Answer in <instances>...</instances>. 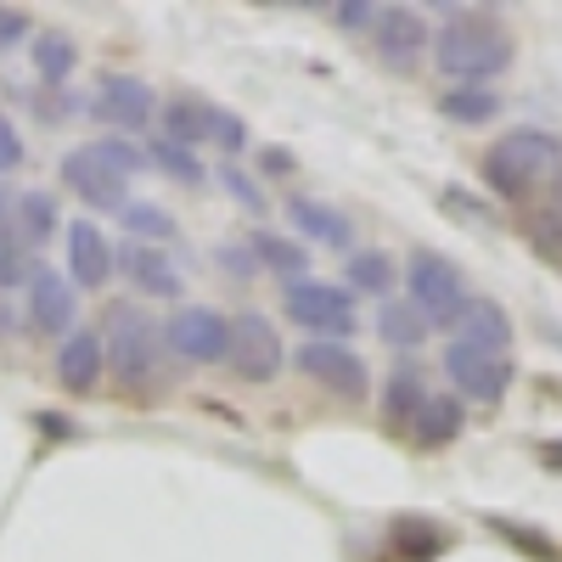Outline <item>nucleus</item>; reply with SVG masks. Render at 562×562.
<instances>
[{
  "mask_svg": "<svg viewBox=\"0 0 562 562\" xmlns=\"http://www.w3.org/2000/svg\"><path fill=\"white\" fill-rule=\"evenodd\" d=\"M344 281H349V293H394V259L378 254V248H355L344 259Z\"/></svg>",
  "mask_w": 562,
  "mask_h": 562,
  "instance_id": "nucleus-23",
  "label": "nucleus"
},
{
  "mask_svg": "<svg viewBox=\"0 0 562 562\" xmlns=\"http://www.w3.org/2000/svg\"><path fill=\"white\" fill-rule=\"evenodd\" d=\"M12 333V321H7V310H0V338H7Z\"/></svg>",
  "mask_w": 562,
  "mask_h": 562,
  "instance_id": "nucleus-39",
  "label": "nucleus"
},
{
  "mask_svg": "<svg viewBox=\"0 0 562 562\" xmlns=\"http://www.w3.org/2000/svg\"><path fill=\"white\" fill-rule=\"evenodd\" d=\"M119 220H124V231H130V243H169L175 237V214L169 209H158V203H124L119 209Z\"/></svg>",
  "mask_w": 562,
  "mask_h": 562,
  "instance_id": "nucleus-28",
  "label": "nucleus"
},
{
  "mask_svg": "<svg viewBox=\"0 0 562 562\" xmlns=\"http://www.w3.org/2000/svg\"><path fill=\"white\" fill-rule=\"evenodd\" d=\"M102 355L124 389L147 394L164 371V326H153L147 310H135V304H113L102 326Z\"/></svg>",
  "mask_w": 562,
  "mask_h": 562,
  "instance_id": "nucleus-2",
  "label": "nucleus"
},
{
  "mask_svg": "<svg viewBox=\"0 0 562 562\" xmlns=\"http://www.w3.org/2000/svg\"><path fill=\"white\" fill-rule=\"evenodd\" d=\"M113 265L130 276L135 293H147V299H180V270L169 265L164 248H153V243H124V248L113 254Z\"/></svg>",
  "mask_w": 562,
  "mask_h": 562,
  "instance_id": "nucleus-15",
  "label": "nucleus"
},
{
  "mask_svg": "<svg viewBox=\"0 0 562 562\" xmlns=\"http://www.w3.org/2000/svg\"><path fill=\"white\" fill-rule=\"evenodd\" d=\"M29 34V12H0V45H12Z\"/></svg>",
  "mask_w": 562,
  "mask_h": 562,
  "instance_id": "nucleus-37",
  "label": "nucleus"
},
{
  "mask_svg": "<svg viewBox=\"0 0 562 562\" xmlns=\"http://www.w3.org/2000/svg\"><path fill=\"white\" fill-rule=\"evenodd\" d=\"M293 366L304 371L310 383L333 389V394H344V400H366V389H371L366 360H360L349 344H338V338H310V344H299Z\"/></svg>",
  "mask_w": 562,
  "mask_h": 562,
  "instance_id": "nucleus-7",
  "label": "nucleus"
},
{
  "mask_svg": "<svg viewBox=\"0 0 562 562\" xmlns=\"http://www.w3.org/2000/svg\"><path fill=\"white\" fill-rule=\"evenodd\" d=\"M288 164H293V158L281 153V147H270V153H265V169H270V175H281V169H288Z\"/></svg>",
  "mask_w": 562,
  "mask_h": 562,
  "instance_id": "nucleus-38",
  "label": "nucleus"
},
{
  "mask_svg": "<svg viewBox=\"0 0 562 562\" xmlns=\"http://www.w3.org/2000/svg\"><path fill=\"white\" fill-rule=\"evenodd\" d=\"M147 164H158V169H164V175H175L180 186H198V180H203V164L192 158V147H175V140H164V135L153 140Z\"/></svg>",
  "mask_w": 562,
  "mask_h": 562,
  "instance_id": "nucleus-31",
  "label": "nucleus"
},
{
  "mask_svg": "<svg viewBox=\"0 0 562 562\" xmlns=\"http://www.w3.org/2000/svg\"><path fill=\"white\" fill-rule=\"evenodd\" d=\"M461 428H467L461 400H456V394H428V405H422L416 422H411V439H416L422 450H445V445L461 439Z\"/></svg>",
  "mask_w": 562,
  "mask_h": 562,
  "instance_id": "nucleus-18",
  "label": "nucleus"
},
{
  "mask_svg": "<svg viewBox=\"0 0 562 562\" xmlns=\"http://www.w3.org/2000/svg\"><path fill=\"white\" fill-rule=\"evenodd\" d=\"M529 237L546 248V254H557L562 259V186L546 198V203H535L529 209Z\"/></svg>",
  "mask_w": 562,
  "mask_h": 562,
  "instance_id": "nucleus-30",
  "label": "nucleus"
},
{
  "mask_svg": "<svg viewBox=\"0 0 562 562\" xmlns=\"http://www.w3.org/2000/svg\"><path fill=\"white\" fill-rule=\"evenodd\" d=\"M288 220H293V231L299 237H315V243H326V248H349L355 243V231H349V220L333 209V203H315V198H293L288 203Z\"/></svg>",
  "mask_w": 562,
  "mask_h": 562,
  "instance_id": "nucleus-19",
  "label": "nucleus"
},
{
  "mask_svg": "<svg viewBox=\"0 0 562 562\" xmlns=\"http://www.w3.org/2000/svg\"><path fill=\"white\" fill-rule=\"evenodd\" d=\"M378 333H383L394 349H416L422 338H428V321L411 310V299H383V310H378Z\"/></svg>",
  "mask_w": 562,
  "mask_h": 562,
  "instance_id": "nucleus-27",
  "label": "nucleus"
},
{
  "mask_svg": "<svg viewBox=\"0 0 562 562\" xmlns=\"http://www.w3.org/2000/svg\"><path fill=\"white\" fill-rule=\"evenodd\" d=\"M434 63L456 85H484L512 68V29L495 12H456L434 34Z\"/></svg>",
  "mask_w": 562,
  "mask_h": 562,
  "instance_id": "nucleus-1",
  "label": "nucleus"
},
{
  "mask_svg": "<svg viewBox=\"0 0 562 562\" xmlns=\"http://www.w3.org/2000/svg\"><path fill=\"white\" fill-rule=\"evenodd\" d=\"M29 243L18 237L12 225H0V293H12V288H29Z\"/></svg>",
  "mask_w": 562,
  "mask_h": 562,
  "instance_id": "nucleus-29",
  "label": "nucleus"
},
{
  "mask_svg": "<svg viewBox=\"0 0 562 562\" xmlns=\"http://www.w3.org/2000/svg\"><path fill=\"white\" fill-rule=\"evenodd\" d=\"M214 140H220L225 153H243V140H248V130H243L237 119H231V113H220V108H214Z\"/></svg>",
  "mask_w": 562,
  "mask_h": 562,
  "instance_id": "nucleus-35",
  "label": "nucleus"
},
{
  "mask_svg": "<svg viewBox=\"0 0 562 562\" xmlns=\"http://www.w3.org/2000/svg\"><path fill=\"white\" fill-rule=\"evenodd\" d=\"M90 153H97V158H102L108 169H119L124 180L147 169V153H140L135 140H124V135H102V140H90Z\"/></svg>",
  "mask_w": 562,
  "mask_h": 562,
  "instance_id": "nucleus-32",
  "label": "nucleus"
},
{
  "mask_svg": "<svg viewBox=\"0 0 562 562\" xmlns=\"http://www.w3.org/2000/svg\"><path fill=\"white\" fill-rule=\"evenodd\" d=\"M18 164H23V135L7 113H0V169H18Z\"/></svg>",
  "mask_w": 562,
  "mask_h": 562,
  "instance_id": "nucleus-34",
  "label": "nucleus"
},
{
  "mask_svg": "<svg viewBox=\"0 0 562 562\" xmlns=\"http://www.w3.org/2000/svg\"><path fill=\"white\" fill-rule=\"evenodd\" d=\"M333 18H338V29H366V23H378V7L371 0H344Z\"/></svg>",
  "mask_w": 562,
  "mask_h": 562,
  "instance_id": "nucleus-36",
  "label": "nucleus"
},
{
  "mask_svg": "<svg viewBox=\"0 0 562 562\" xmlns=\"http://www.w3.org/2000/svg\"><path fill=\"white\" fill-rule=\"evenodd\" d=\"M90 113H97L102 124L113 130H147L153 113H158V97H153V85L147 79H135V74H108L97 85V97H90Z\"/></svg>",
  "mask_w": 562,
  "mask_h": 562,
  "instance_id": "nucleus-10",
  "label": "nucleus"
},
{
  "mask_svg": "<svg viewBox=\"0 0 562 562\" xmlns=\"http://www.w3.org/2000/svg\"><path fill=\"white\" fill-rule=\"evenodd\" d=\"M102 366H108V355H102V333H90V326H74V333L63 338V349H57V383L68 389V394H90L102 383Z\"/></svg>",
  "mask_w": 562,
  "mask_h": 562,
  "instance_id": "nucleus-16",
  "label": "nucleus"
},
{
  "mask_svg": "<svg viewBox=\"0 0 562 562\" xmlns=\"http://www.w3.org/2000/svg\"><path fill=\"white\" fill-rule=\"evenodd\" d=\"M405 293H411V310L428 321V326H456L461 310L473 304L467 293V276L456 270V259L434 254V248H416L411 265H405Z\"/></svg>",
  "mask_w": 562,
  "mask_h": 562,
  "instance_id": "nucleus-4",
  "label": "nucleus"
},
{
  "mask_svg": "<svg viewBox=\"0 0 562 562\" xmlns=\"http://www.w3.org/2000/svg\"><path fill=\"white\" fill-rule=\"evenodd\" d=\"M74 281L57 270H34L29 276V326L45 338H68L74 333Z\"/></svg>",
  "mask_w": 562,
  "mask_h": 562,
  "instance_id": "nucleus-13",
  "label": "nucleus"
},
{
  "mask_svg": "<svg viewBox=\"0 0 562 562\" xmlns=\"http://www.w3.org/2000/svg\"><path fill=\"white\" fill-rule=\"evenodd\" d=\"M68 281L85 293H102L113 281V243L102 237L90 220H74L68 225Z\"/></svg>",
  "mask_w": 562,
  "mask_h": 562,
  "instance_id": "nucleus-14",
  "label": "nucleus"
},
{
  "mask_svg": "<svg viewBox=\"0 0 562 562\" xmlns=\"http://www.w3.org/2000/svg\"><path fill=\"white\" fill-rule=\"evenodd\" d=\"M164 349H175L192 366H214L231 355V315L209 310V304H180L164 321Z\"/></svg>",
  "mask_w": 562,
  "mask_h": 562,
  "instance_id": "nucleus-6",
  "label": "nucleus"
},
{
  "mask_svg": "<svg viewBox=\"0 0 562 562\" xmlns=\"http://www.w3.org/2000/svg\"><path fill=\"white\" fill-rule=\"evenodd\" d=\"M34 68H40L45 85H68L74 68H79V45H74V34H57V29L34 34Z\"/></svg>",
  "mask_w": 562,
  "mask_h": 562,
  "instance_id": "nucleus-22",
  "label": "nucleus"
},
{
  "mask_svg": "<svg viewBox=\"0 0 562 562\" xmlns=\"http://www.w3.org/2000/svg\"><path fill=\"white\" fill-rule=\"evenodd\" d=\"M254 259L288 281H304V270H310V248H299L293 237H276V231H259L254 237Z\"/></svg>",
  "mask_w": 562,
  "mask_h": 562,
  "instance_id": "nucleus-26",
  "label": "nucleus"
},
{
  "mask_svg": "<svg viewBox=\"0 0 562 562\" xmlns=\"http://www.w3.org/2000/svg\"><path fill=\"white\" fill-rule=\"evenodd\" d=\"M439 113L450 124H490L501 113V97L490 85H450L445 97H439Z\"/></svg>",
  "mask_w": 562,
  "mask_h": 562,
  "instance_id": "nucleus-21",
  "label": "nucleus"
},
{
  "mask_svg": "<svg viewBox=\"0 0 562 562\" xmlns=\"http://www.w3.org/2000/svg\"><path fill=\"white\" fill-rule=\"evenodd\" d=\"M220 180H225V192L237 198L243 209H254V214L265 209V198H259V186H254V180H248V175H243L237 164H225V169H220Z\"/></svg>",
  "mask_w": 562,
  "mask_h": 562,
  "instance_id": "nucleus-33",
  "label": "nucleus"
},
{
  "mask_svg": "<svg viewBox=\"0 0 562 562\" xmlns=\"http://www.w3.org/2000/svg\"><path fill=\"white\" fill-rule=\"evenodd\" d=\"M63 186L79 198V203H90V209H124L130 203V192H124V175L119 169H108L90 147H74L68 158H63Z\"/></svg>",
  "mask_w": 562,
  "mask_h": 562,
  "instance_id": "nucleus-11",
  "label": "nucleus"
},
{
  "mask_svg": "<svg viewBox=\"0 0 562 562\" xmlns=\"http://www.w3.org/2000/svg\"><path fill=\"white\" fill-rule=\"evenodd\" d=\"M422 405H428V383H422L416 371H394L389 389H383V422L389 428H411Z\"/></svg>",
  "mask_w": 562,
  "mask_h": 562,
  "instance_id": "nucleus-24",
  "label": "nucleus"
},
{
  "mask_svg": "<svg viewBox=\"0 0 562 562\" xmlns=\"http://www.w3.org/2000/svg\"><path fill=\"white\" fill-rule=\"evenodd\" d=\"M12 231H18L29 248H40V243L57 231V203L45 198V192H23V198H12Z\"/></svg>",
  "mask_w": 562,
  "mask_h": 562,
  "instance_id": "nucleus-25",
  "label": "nucleus"
},
{
  "mask_svg": "<svg viewBox=\"0 0 562 562\" xmlns=\"http://www.w3.org/2000/svg\"><path fill=\"white\" fill-rule=\"evenodd\" d=\"M231 366H237V378L243 383H270L276 371H281V338H276V326L265 321V315H237L231 321V355H225Z\"/></svg>",
  "mask_w": 562,
  "mask_h": 562,
  "instance_id": "nucleus-9",
  "label": "nucleus"
},
{
  "mask_svg": "<svg viewBox=\"0 0 562 562\" xmlns=\"http://www.w3.org/2000/svg\"><path fill=\"white\" fill-rule=\"evenodd\" d=\"M428 45H434V34H428V23H422V12H411V7L378 12V57L394 74H411L422 57H428Z\"/></svg>",
  "mask_w": 562,
  "mask_h": 562,
  "instance_id": "nucleus-12",
  "label": "nucleus"
},
{
  "mask_svg": "<svg viewBox=\"0 0 562 562\" xmlns=\"http://www.w3.org/2000/svg\"><path fill=\"white\" fill-rule=\"evenodd\" d=\"M557 164H562V140L551 130H512L484 153V186L512 203H524Z\"/></svg>",
  "mask_w": 562,
  "mask_h": 562,
  "instance_id": "nucleus-3",
  "label": "nucleus"
},
{
  "mask_svg": "<svg viewBox=\"0 0 562 562\" xmlns=\"http://www.w3.org/2000/svg\"><path fill=\"white\" fill-rule=\"evenodd\" d=\"M456 344L506 355V344H512V315H506L495 299H473V304L461 310V321H456Z\"/></svg>",
  "mask_w": 562,
  "mask_h": 562,
  "instance_id": "nucleus-17",
  "label": "nucleus"
},
{
  "mask_svg": "<svg viewBox=\"0 0 562 562\" xmlns=\"http://www.w3.org/2000/svg\"><path fill=\"white\" fill-rule=\"evenodd\" d=\"M164 140H175V147H198V140H214V108L180 97L164 108Z\"/></svg>",
  "mask_w": 562,
  "mask_h": 562,
  "instance_id": "nucleus-20",
  "label": "nucleus"
},
{
  "mask_svg": "<svg viewBox=\"0 0 562 562\" xmlns=\"http://www.w3.org/2000/svg\"><path fill=\"white\" fill-rule=\"evenodd\" d=\"M445 371H450V383H456V400H479V405L506 400L512 378H518L506 355L467 349V344H450V349H445Z\"/></svg>",
  "mask_w": 562,
  "mask_h": 562,
  "instance_id": "nucleus-8",
  "label": "nucleus"
},
{
  "mask_svg": "<svg viewBox=\"0 0 562 562\" xmlns=\"http://www.w3.org/2000/svg\"><path fill=\"white\" fill-rule=\"evenodd\" d=\"M281 310H288L299 326H310V333H321V338H338V344H344V338L355 333V293L333 288V281H315V276L288 281Z\"/></svg>",
  "mask_w": 562,
  "mask_h": 562,
  "instance_id": "nucleus-5",
  "label": "nucleus"
}]
</instances>
